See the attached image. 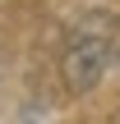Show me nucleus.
Listing matches in <instances>:
<instances>
[{
    "mask_svg": "<svg viewBox=\"0 0 120 124\" xmlns=\"http://www.w3.org/2000/svg\"><path fill=\"white\" fill-rule=\"evenodd\" d=\"M111 32H116L111 14H88V18L74 28L69 46H65V55H60V78H65L69 97H88V92L102 83V74H106V64H111Z\"/></svg>",
    "mask_w": 120,
    "mask_h": 124,
    "instance_id": "1",
    "label": "nucleus"
}]
</instances>
